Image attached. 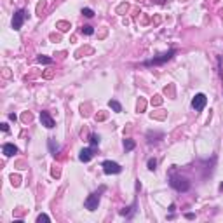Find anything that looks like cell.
Masks as SVG:
<instances>
[{"mask_svg": "<svg viewBox=\"0 0 223 223\" xmlns=\"http://www.w3.org/2000/svg\"><path fill=\"white\" fill-rule=\"evenodd\" d=\"M171 186H173V188H176V190H180V192H186L188 188H190V183H188L185 178L174 176V178H171Z\"/></svg>", "mask_w": 223, "mask_h": 223, "instance_id": "obj_1", "label": "cell"}, {"mask_svg": "<svg viewBox=\"0 0 223 223\" xmlns=\"http://www.w3.org/2000/svg\"><path fill=\"white\" fill-rule=\"evenodd\" d=\"M174 54H176V51H174V49H171V51H167V52H164V54H159V58H153V60L147 61L145 65H147V66H152V65H160V63H164V61L171 60V58H173Z\"/></svg>", "mask_w": 223, "mask_h": 223, "instance_id": "obj_2", "label": "cell"}, {"mask_svg": "<svg viewBox=\"0 0 223 223\" xmlns=\"http://www.w3.org/2000/svg\"><path fill=\"white\" fill-rule=\"evenodd\" d=\"M99 199H101V194H99V192H94V194H91V195L86 199V207L89 209V211H94V209H98Z\"/></svg>", "mask_w": 223, "mask_h": 223, "instance_id": "obj_3", "label": "cell"}, {"mask_svg": "<svg viewBox=\"0 0 223 223\" xmlns=\"http://www.w3.org/2000/svg\"><path fill=\"white\" fill-rule=\"evenodd\" d=\"M206 103H207V98H206V94H202V93L195 94L194 99H192V106H194V110H197V112H201V110L206 106Z\"/></svg>", "mask_w": 223, "mask_h": 223, "instance_id": "obj_4", "label": "cell"}, {"mask_svg": "<svg viewBox=\"0 0 223 223\" xmlns=\"http://www.w3.org/2000/svg\"><path fill=\"white\" fill-rule=\"evenodd\" d=\"M26 19V11L25 9H19V11L14 14V17H12V28L14 30H19V28L23 26V21Z\"/></svg>", "mask_w": 223, "mask_h": 223, "instance_id": "obj_5", "label": "cell"}, {"mask_svg": "<svg viewBox=\"0 0 223 223\" xmlns=\"http://www.w3.org/2000/svg\"><path fill=\"white\" fill-rule=\"evenodd\" d=\"M103 171L106 174H119L120 171H122V167H120L117 162H112V160H105L103 162Z\"/></svg>", "mask_w": 223, "mask_h": 223, "instance_id": "obj_6", "label": "cell"}, {"mask_svg": "<svg viewBox=\"0 0 223 223\" xmlns=\"http://www.w3.org/2000/svg\"><path fill=\"white\" fill-rule=\"evenodd\" d=\"M40 122H42V125H45L47 129H52V127H54V120H52V117L49 115V112H40Z\"/></svg>", "mask_w": 223, "mask_h": 223, "instance_id": "obj_7", "label": "cell"}, {"mask_svg": "<svg viewBox=\"0 0 223 223\" xmlns=\"http://www.w3.org/2000/svg\"><path fill=\"white\" fill-rule=\"evenodd\" d=\"M94 155V150L93 148H84V150H80V155H79V159H80L82 162H89L91 159H93Z\"/></svg>", "mask_w": 223, "mask_h": 223, "instance_id": "obj_8", "label": "cell"}, {"mask_svg": "<svg viewBox=\"0 0 223 223\" xmlns=\"http://www.w3.org/2000/svg\"><path fill=\"white\" fill-rule=\"evenodd\" d=\"M16 152H17V148L14 147L12 143H6V145H4V153H6V157H12Z\"/></svg>", "mask_w": 223, "mask_h": 223, "instance_id": "obj_9", "label": "cell"}, {"mask_svg": "<svg viewBox=\"0 0 223 223\" xmlns=\"http://www.w3.org/2000/svg\"><path fill=\"white\" fill-rule=\"evenodd\" d=\"M124 148H125V152H131V150L134 148V141H133L131 138H125L124 140Z\"/></svg>", "mask_w": 223, "mask_h": 223, "instance_id": "obj_10", "label": "cell"}, {"mask_svg": "<svg viewBox=\"0 0 223 223\" xmlns=\"http://www.w3.org/2000/svg\"><path fill=\"white\" fill-rule=\"evenodd\" d=\"M56 26L60 28L61 32H68V30L71 28V26H70V23H66V21H60L58 25H56Z\"/></svg>", "mask_w": 223, "mask_h": 223, "instance_id": "obj_11", "label": "cell"}, {"mask_svg": "<svg viewBox=\"0 0 223 223\" xmlns=\"http://www.w3.org/2000/svg\"><path fill=\"white\" fill-rule=\"evenodd\" d=\"M110 108H113L115 112H122V106H120V103L119 101H115V99H112V101H110Z\"/></svg>", "mask_w": 223, "mask_h": 223, "instance_id": "obj_12", "label": "cell"}, {"mask_svg": "<svg viewBox=\"0 0 223 223\" xmlns=\"http://www.w3.org/2000/svg\"><path fill=\"white\" fill-rule=\"evenodd\" d=\"M37 61L38 63H44V65H51V63H52V60H51V58H45V56H38Z\"/></svg>", "mask_w": 223, "mask_h": 223, "instance_id": "obj_13", "label": "cell"}, {"mask_svg": "<svg viewBox=\"0 0 223 223\" xmlns=\"http://www.w3.org/2000/svg\"><path fill=\"white\" fill-rule=\"evenodd\" d=\"M37 221H38V223H42V221H44V223H49V221H51V218L47 216V214H38V216H37Z\"/></svg>", "mask_w": 223, "mask_h": 223, "instance_id": "obj_14", "label": "cell"}, {"mask_svg": "<svg viewBox=\"0 0 223 223\" xmlns=\"http://www.w3.org/2000/svg\"><path fill=\"white\" fill-rule=\"evenodd\" d=\"M89 141H91V145H93V147H96V145H99V136H98V134H91Z\"/></svg>", "mask_w": 223, "mask_h": 223, "instance_id": "obj_15", "label": "cell"}, {"mask_svg": "<svg viewBox=\"0 0 223 223\" xmlns=\"http://www.w3.org/2000/svg\"><path fill=\"white\" fill-rule=\"evenodd\" d=\"M82 33H86V35H93L94 33V30H93V26H89V25H86V26H82V30H80Z\"/></svg>", "mask_w": 223, "mask_h": 223, "instance_id": "obj_16", "label": "cell"}, {"mask_svg": "<svg viewBox=\"0 0 223 223\" xmlns=\"http://www.w3.org/2000/svg\"><path fill=\"white\" fill-rule=\"evenodd\" d=\"M82 14H84L86 17H93V16H94L93 9H87V7H86V9H82Z\"/></svg>", "mask_w": 223, "mask_h": 223, "instance_id": "obj_17", "label": "cell"}, {"mask_svg": "<svg viewBox=\"0 0 223 223\" xmlns=\"http://www.w3.org/2000/svg\"><path fill=\"white\" fill-rule=\"evenodd\" d=\"M145 106H147V103H145V99L140 98V101H138V112H143L145 110Z\"/></svg>", "mask_w": 223, "mask_h": 223, "instance_id": "obj_18", "label": "cell"}, {"mask_svg": "<svg viewBox=\"0 0 223 223\" xmlns=\"http://www.w3.org/2000/svg\"><path fill=\"white\" fill-rule=\"evenodd\" d=\"M155 167H157V160H155V159H150V160H148V169L153 171Z\"/></svg>", "mask_w": 223, "mask_h": 223, "instance_id": "obj_19", "label": "cell"}, {"mask_svg": "<svg viewBox=\"0 0 223 223\" xmlns=\"http://www.w3.org/2000/svg\"><path fill=\"white\" fill-rule=\"evenodd\" d=\"M11 181H12V185H14V186H17L19 183H21V178H19V176H14V174H12V176H11Z\"/></svg>", "mask_w": 223, "mask_h": 223, "instance_id": "obj_20", "label": "cell"}, {"mask_svg": "<svg viewBox=\"0 0 223 223\" xmlns=\"http://www.w3.org/2000/svg\"><path fill=\"white\" fill-rule=\"evenodd\" d=\"M162 103V98L160 96H153L152 98V105H160Z\"/></svg>", "mask_w": 223, "mask_h": 223, "instance_id": "obj_21", "label": "cell"}, {"mask_svg": "<svg viewBox=\"0 0 223 223\" xmlns=\"http://www.w3.org/2000/svg\"><path fill=\"white\" fill-rule=\"evenodd\" d=\"M49 147H51V150L54 152V155H56V150H58V145H54V141L52 140H49Z\"/></svg>", "mask_w": 223, "mask_h": 223, "instance_id": "obj_22", "label": "cell"}, {"mask_svg": "<svg viewBox=\"0 0 223 223\" xmlns=\"http://www.w3.org/2000/svg\"><path fill=\"white\" fill-rule=\"evenodd\" d=\"M52 176H56V178H58V176H60V169H52Z\"/></svg>", "mask_w": 223, "mask_h": 223, "instance_id": "obj_23", "label": "cell"}, {"mask_svg": "<svg viewBox=\"0 0 223 223\" xmlns=\"http://www.w3.org/2000/svg\"><path fill=\"white\" fill-rule=\"evenodd\" d=\"M30 119H32V115L28 113V112H26L25 115H23V120H30Z\"/></svg>", "mask_w": 223, "mask_h": 223, "instance_id": "obj_24", "label": "cell"}, {"mask_svg": "<svg viewBox=\"0 0 223 223\" xmlns=\"http://www.w3.org/2000/svg\"><path fill=\"white\" fill-rule=\"evenodd\" d=\"M2 131H4V133H7V131H9V125H7L6 122H4V124H2Z\"/></svg>", "mask_w": 223, "mask_h": 223, "instance_id": "obj_25", "label": "cell"}, {"mask_svg": "<svg viewBox=\"0 0 223 223\" xmlns=\"http://www.w3.org/2000/svg\"><path fill=\"white\" fill-rule=\"evenodd\" d=\"M124 11H127V6H120L119 7V12H124Z\"/></svg>", "mask_w": 223, "mask_h": 223, "instance_id": "obj_26", "label": "cell"}, {"mask_svg": "<svg viewBox=\"0 0 223 223\" xmlns=\"http://www.w3.org/2000/svg\"><path fill=\"white\" fill-rule=\"evenodd\" d=\"M105 117H106V115H105V113H99V115H96V119H99V120H103Z\"/></svg>", "mask_w": 223, "mask_h": 223, "instance_id": "obj_27", "label": "cell"}, {"mask_svg": "<svg viewBox=\"0 0 223 223\" xmlns=\"http://www.w3.org/2000/svg\"><path fill=\"white\" fill-rule=\"evenodd\" d=\"M9 119H11V120H14V122H16V120H17V117H16V115H14V113H11V115H9Z\"/></svg>", "mask_w": 223, "mask_h": 223, "instance_id": "obj_28", "label": "cell"}]
</instances>
